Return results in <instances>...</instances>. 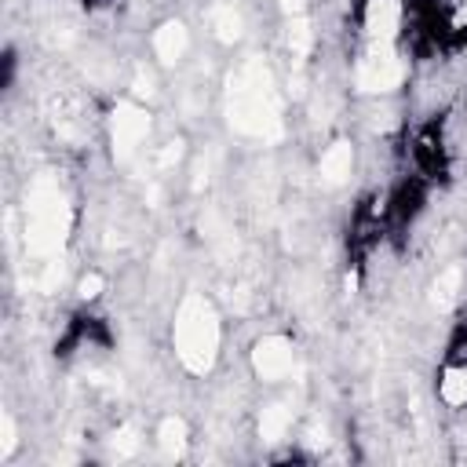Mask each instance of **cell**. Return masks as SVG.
Wrapping results in <instances>:
<instances>
[{"mask_svg": "<svg viewBox=\"0 0 467 467\" xmlns=\"http://www.w3.org/2000/svg\"><path fill=\"white\" fill-rule=\"evenodd\" d=\"M438 401L449 412H463L467 409V358H452L445 354V365L438 372Z\"/></svg>", "mask_w": 467, "mask_h": 467, "instance_id": "6da1fadb", "label": "cell"}, {"mask_svg": "<svg viewBox=\"0 0 467 467\" xmlns=\"http://www.w3.org/2000/svg\"><path fill=\"white\" fill-rule=\"evenodd\" d=\"M255 372L266 383H281L292 372V350H288V343L285 339H263L259 343V354H255Z\"/></svg>", "mask_w": 467, "mask_h": 467, "instance_id": "7a4b0ae2", "label": "cell"}]
</instances>
